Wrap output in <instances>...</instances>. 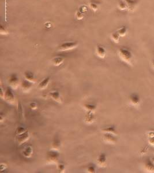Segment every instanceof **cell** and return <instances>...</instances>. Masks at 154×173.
Returning <instances> with one entry per match:
<instances>
[{"instance_id":"6da1fadb","label":"cell","mask_w":154,"mask_h":173,"mask_svg":"<svg viewBox=\"0 0 154 173\" xmlns=\"http://www.w3.org/2000/svg\"><path fill=\"white\" fill-rule=\"evenodd\" d=\"M118 55L120 58L124 62L131 64L133 59V55L131 52L126 48H121L118 51Z\"/></svg>"},{"instance_id":"7a4b0ae2","label":"cell","mask_w":154,"mask_h":173,"mask_svg":"<svg viewBox=\"0 0 154 173\" xmlns=\"http://www.w3.org/2000/svg\"><path fill=\"white\" fill-rule=\"evenodd\" d=\"M59 157V154L57 150H52L49 151L46 155V162L50 164L58 163Z\"/></svg>"},{"instance_id":"3957f363","label":"cell","mask_w":154,"mask_h":173,"mask_svg":"<svg viewBox=\"0 0 154 173\" xmlns=\"http://www.w3.org/2000/svg\"><path fill=\"white\" fill-rule=\"evenodd\" d=\"M78 46V43L77 42H65L61 44L58 48V51L59 52H66L72 50L76 48Z\"/></svg>"},{"instance_id":"277c9868","label":"cell","mask_w":154,"mask_h":173,"mask_svg":"<svg viewBox=\"0 0 154 173\" xmlns=\"http://www.w3.org/2000/svg\"><path fill=\"white\" fill-rule=\"evenodd\" d=\"M4 98L8 103L11 105H15L16 100L15 98V96L13 93V92L11 88H8L7 89L5 92Z\"/></svg>"},{"instance_id":"5b68a950","label":"cell","mask_w":154,"mask_h":173,"mask_svg":"<svg viewBox=\"0 0 154 173\" xmlns=\"http://www.w3.org/2000/svg\"><path fill=\"white\" fill-rule=\"evenodd\" d=\"M9 84L10 85L11 87H12L13 89H17L18 86H19V79L17 77V75L14 74H12L9 79L8 81Z\"/></svg>"},{"instance_id":"8992f818","label":"cell","mask_w":154,"mask_h":173,"mask_svg":"<svg viewBox=\"0 0 154 173\" xmlns=\"http://www.w3.org/2000/svg\"><path fill=\"white\" fill-rule=\"evenodd\" d=\"M30 133L28 131H27L24 133L17 136V141L19 145H20L21 144H24V142H27L30 139Z\"/></svg>"},{"instance_id":"52a82bcc","label":"cell","mask_w":154,"mask_h":173,"mask_svg":"<svg viewBox=\"0 0 154 173\" xmlns=\"http://www.w3.org/2000/svg\"><path fill=\"white\" fill-rule=\"evenodd\" d=\"M124 1H125L128 7V11L131 12H134L135 10L139 3L138 0H124Z\"/></svg>"},{"instance_id":"ba28073f","label":"cell","mask_w":154,"mask_h":173,"mask_svg":"<svg viewBox=\"0 0 154 173\" xmlns=\"http://www.w3.org/2000/svg\"><path fill=\"white\" fill-rule=\"evenodd\" d=\"M103 140L105 142L110 144H114L117 141L114 135L109 133H104V136H103Z\"/></svg>"},{"instance_id":"9c48e42d","label":"cell","mask_w":154,"mask_h":173,"mask_svg":"<svg viewBox=\"0 0 154 173\" xmlns=\"http://www.w3.org/2000/svg\"><path fill=\"white\" fill-rule=\"evenodd\" d=\"M51 98L56 102L59 104H61L62 102V98L60 95V93L57 91H52L49 93Z\"/></svg>"},{"instance_id":"30bf717a","label":"cell","mask_w":154,"mask_h":173,"mask_svg":"<svg viewBox=\"0 0 154 173\" xmlns=\"http://www.w3.org/2000/svg\"><path fill=\"white\" fill-rule=\"evenodd\" d=\"M22 154H23V156L26 158H30L33 155V148L31 146H26L23 151H22Z\"/></svg>"},{"instance_id":"8fae6325","label":"cell","mask_w":154,"mask_h":173,"mask_svg":"<svg viewBox=\"0 0 154 173\" xmlns=\"http://www.w3.org/2000/svg\"><path fill=\"white\" fill-rule=\"evenodd\" d=\"M96 55L99 58L104 59L106 55V51L102 46L98 45L96 48Z\"/></svg>"},{"instance_id":"7c38bea8","label":"cell","mask_w":154,"mask_h":173,"mask_svg":"<svg viewBox=\"0 0 154 173\" xmlns=\"http://www.w3.org/2000/svg\"><path fill=\"white\" fill-rule=\"evenodd\" d=\"M50 81V78L49 77L45 78L42 82H40L38 85V88L40 90H45L46 89L49 84Z\"/></svg>"},{"instance_id":"4fadbf2b","label":"cell","mask_w":154,"mask_h":173,"mask_svg":"<svg viewBox=\"0 0 154 173\" xmlns=\"http://www.w3.org/2000/svg\"><path fill=\"white\" fill-rule=\"evenodd\" d=\"M95 116L93 112H87L84 117V121L87 124H91L95 121Z\"/></svg>"},{"instance_id":"5bb4252c","label":"cell","mask_w":154,"mask_h":173,"mask_svg":"<svg viewBox=\"0 0 154 173\" xmlns=\"http://www.w3.org/2000/svg\"><path fill=\"white\" fill-rule=\"evenodd\" d=\"M106 162L107 159L106 155L104 154H101L97 159L98 164L101 167H104L106 166Z\"/></svg>"},{"instance_id":"9a60e30c","label":"cell","mask_w":154,"mask_h":173,"mask_svg":"<svg viewBox=\"0 0 154 173\" xmlns=\"http://www.w3.org/2000/svg\"><path fill=\"white\" fill-rule=\"evenodd\" d=\"M32 84L33 83H32L31 82L27 80H24L21 83L22 90H23L24 92H28L32 88Z\"/></svg>"},{"instance_id":"2e32d148","label":"cell","mask_w":154,"mask_h":173,"mask_svg":"<svg viewBox=\"0 0 154 173\" xmlns=\"http://www.w3.org/2000/svg\"><path fill=\"white\" fill-rule=\"evenodd\" d=\"M24 77L26 80L31 82L33 84L36 82L34 74L30 71H26L24 74Z\"/></svg>"},{"instance_id":"e0dca14e","label":"cell","mask_w":154,"mask_h":173,"mask_svg":"<svg viewBox=\"0 0 154 173\" xmlns=\"http://www.w3.org/2000/svg\"><path fill=\"white\" fill-rule=\"evenodd\" d=\"M129 101L130 103L134 105H138L140 103V99L138 95L136 94H131L129 97Z\"/></svg>"},{"instance_id":"ac0fdd59","label":"cell","mask_w":154,"mask_h":173,"mask_svg":"<svg viewBox=\"0 0 154 173\" xmlns=\"http://www.w3.org/2000/svg\"><path fill=\"white\" fill-rule=\"evenodd\" d=\"M60 147H61V141L58 138H56L52 144L51 149H52V150L57 151L59 149Z\"/></svg>"},{"instance_id":"d6986e66","label":"cell","mask_w":154,"mask_h":173,"mask_svg":"<svg viewBox=\"0 0 154 173\" xmlns=\"http://www.w3.org/2000/svg\"><path fill=\"white\" fill-rule=\"evenodd\" d=\"M84 108L87 111L90 112H94L96 109V106L95 105L91 104H85L83 105Z\"/></svg>"},{"instance_id":"ffe728a7","label":"cell","mask_w":154,"mask_h":173,"mask_svg":"<svg viewBox=\"0 0 154 173\" xmlns=\"http://www.w3.org/2000/svg\"><path fill=\"white\" fill-rule=\"evenodd\" d=\"M64 59L61 57H56L52 60V64L54 66H59L63 63Z\"/></svg>"},{"instance_id":"44dd1931","label":"cell","mask_w":154,"mask_h":173,"mask_svg":"<svg viewBox=\"0 0 154 173\" xmlns=\"http://www.w3.org/2000/svg\"><path fill=\"white\" fill-rule=\"evenodd\" d=\"M102 132L104 133H109V134H113L114 136L117 134V133L114 127H108L104 128L102 130Z\"/></svg>"},{"instance_id":"7402d4cb","label":"cell","mask_w":154,"mask_h":173,"mask_svg":"<svg viewBox=\"0 0 154 173\" xmlns=\"http://www.w3.org/2000/svg\"><path fill=\"white\" fill-rule=\"evenodd\" d=\"M117 6H118V9L121 11H124L128 10V7L124 0H119L118 2Z\"/></svg>"},{"instance_id":"603a6c76","label":"cell","mask_w":154,"mask_h":173,"mask_svg":"<svg viewBox=\"0 0 154 173\" xmlns=\"http://www.w3.org/2000/svg\"><path fill=\"white\" fill-rule=\"evenodd\" d=\"M117 31L119 34V35L121 37H125L128 32V29L126 26H122L120 28H119Z\"/></svg>"},{"instance_id":"cb8c5ba5","label":"cell","mask_w":154,"mask_h":173,"mask_svg":"<svg viewBox=\"0 0 154 173\" xmlns=\"http://www.w3.org/2000/svg\"><path fill=\"white\" fill-rule=\"evenodd\" d=\"M121 36L119 35L118 32L116 31L115 32H113L111 34V38L113 40V41L116 43H118L120 40Z\"/></svg>"},{"instance_id":"d4e9b609","label":"cell","mask_w":154,"mask_h":173,"mask_svg":"<svg viewBox=\"0 0 154 173\" xmlns=\"http://www.w3.org/2000/svg\"><path fill=\"white\" fill-rule=\"evenodd\" d=\"M26 132H27V130L24 127H18L16 128L15 134H16V136H18L19 135H21L22 134Z\"/></svg>"},{"instance_id":"484cf974","label":"cell","mask_w":154,"mask_h":173,"mask_svg":"<svg viewBox=\"0 0 154 173\" xmlns=\"http://www.w3.org/2000/svg\"><path fill=\"white\" fill-rule=\"evenodd\" d=\"M89 7L94 12H96L98 10V8H99L98 5L96 3L93 2V1H90V2Z\"/></svg>"},{"instance_id":"4316f807","label":"cell","mask_w":154,"mask_h":173,"mask_svg":"<svg viewBox=\"0 0 154 173\" xmlns=\"http://www.w3.org/2000/svg\"><path fill=\"white\" fill-rule=\"evenodd\" d=\"M84 17V13L80 11L79 9L77 10L75 13V17L77 20H82Z\"/></svg>"},{"instance_id":"83f0119b","label":"cell","mask_w":154,"mask_h":173,"mask_svg":"<svg viewBox=\"0 0 154 173\" xmlns=\"http://www.w3.org/2000/svg\"><path fill=\"white\" fill-rule=\"evenodd\" d=\"M0 34L1 35H7L9 34L8 29L3 25H1V27H0Z\"/></svg>"},{"instance_id":"f1b7e54d","label":"cell","mask_w":154,"mask_h":173,"mask_svg":"<svg viewBox=\"0 0 154 173\" xmlns=\"http://www.w3.org/2000/svg\"><path fill=\"white\" fill-rule=\"evenodd\" d=\"M57 169L59 172H64L65 170V165L63 163H58L57 165Z\"/></svg>"},{"instance_id":"f546056e","label":"cell","mask_w":154,"mask_h":173,"mask_svg":"<svg viewBox=\"0 0 154 173\" xmlns=\"http://www.w3.org/2000/svg\"><path fill=\"white\" fill-rule=\"evenodd\" d=\"M145 167L148 171H154V165L150 161L146 163Z\"/></svg>"},{"instance_id":"4dcf8cb0","label":"cell","mask_w":154,"mask_h":173,"mask_svg":"<svg viewBox=\"0 0 154 173\" xmlns=\"http://www.w3.org/2000/svg\"><path fill=\"white\" fill-rule=\"evenodd\" d=\"M30 108H31V110H35L38 108V105L36 102H32L30 103Z\"/></svg>"},{"instance_id":"1f68e13d","label":"cell","mask_w":154,"mask_h":173,"mask_svg":"<svg viewBox=\"0 0 154 173\" xmlns=\"http://www.w3.org/2000/svg\"><path fill=\"white\" fill-rule=\"evenodd\" d=\"M87 171H88V172H90V173H94V172H95V168L93 165L90 166L88 167Z\"/></svg>"},{"instance_id":"d6a6232c","label":"cell","mask_w":154,"mask_h":173,"mask_svg":"<svg viewBox=\"0 0 154 173\" xmlns=\"http://www.w3.org/2000/svg\"><path fill=\"white\" fill-rule=\"evenodd\" d=\"M79 10L80 11H81L82 12H83V13H85L87 11V7L86 6H85V5H83V6H81V7H80V8H79Z\"/></svg>"},{"instance_id":"836d02e7","label":"cell","mask_w":154,"mask_h":173,"mask_svg":"<svg viewBox=\"0 0 154 173\" xmlns=\"http://www.w3.org/2000/svg\"><path fill=\"white\" fill-rule=\"evenodd\" d=\"M0 167H1V171H4L7 167V165L5 163H2L1 164V166H0Z\"/></svg>"},{"instance_id":"e575fe53","label":"cell","mask_w":154,"mask_h":173,"mask_svg":"<svg viewBox=\"0 0 154 173\" xmlns=\"http://www.w3.org/2000/svg\"><path fill=\"white\" fill-rule=\"evenodd\" d=\"M4 94H5V92L4 93V92H3V88L1 87V97L2 98H4Z\"/></svg>"},{"instance_id":"d590c367","label":"cell","mask_w":154,"mask_h":173,"mask_svg":"<svg viewBox=\"0 0 154 173\" xmlns=\"http://www.w3.org/2000/svg\"><path fill=\"white\" fill-rule=\"evenodd\" d=\"M0 120H1V123H3V122L4 121V119H3V114H1V119H0Z\"/></svg>"},{"instance_id":"8d00e7d4","label":"cell","mask_w":154,"mask_h":173,"mask_svg":"<svg viewBox=\"0 0 154 173\" xmlns=\"http://www.w3.org/2000/svg\"><path fill=\"white\" fill-rule=\"evenodd\" d=\"M151 64H152V67H153V68H154V60H153L152 61Z\"/></svg>"}]
</instances>
